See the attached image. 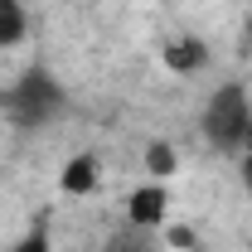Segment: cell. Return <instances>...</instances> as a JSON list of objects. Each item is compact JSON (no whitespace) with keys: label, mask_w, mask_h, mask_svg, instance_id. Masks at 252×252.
Returning a JSON list of instances; mask_svg holds the SVG:
<instances>
[{"label":"cell","mask_w":252,"mask_h":252,"mask_svg":"<svg viewBox=\"0 0 252 252\" xmlns=\"http://www.w3.org/2000/svg\"><path fill=\"white\" fill-rule=\"evenodd\" d=\"M199 131L219 156H243L252 151V93L243 83H219L199 107Z\"/></svg>","instance_id":"1"},{"label":"cell","mask_w":252,"mask_h":252,"mask_svg":"<svg viewBox=\"0 0 252 252\" xmlns=\"http://www.w3.org/2000/svg\"><path fill=\"white\" fill-rule=\"evenodd\" d=\"M63 107H68V97H63L59 78L44 73V68H30L5 93V117H15L20 126H44V122H54V117H63Z\"/></svg>","instance_id":"2"},{"label":"cell","mask_w":252,"mask_h":252,"mask_svg":"<svg viewBox=\"0 0 252 252\" xmlns=\"http://www.w3.org/2000/svg\"><path fill=\"white\" fill-rule=\"evenodd\" d=\"M126 223H131L136 233H160V228L170 223V189L160 185V180L141 185L126 199Z\"/></svg>","instance_id":"3"},{"label":"cell","mask_w":252,"mask_h":252,"mask_svg":"<svg viewBox=\"0 0 252 252\" xmlns=\"http://www.w3.org/2000/svg\"><path fill=\"white\" fill-rule=\"evenodd\" d=\"M160 59H165V68H175V73H199V68L209 63V49H204V39L180 34V39H170V44L160 49Z\"/></svg>","instance_id":"4"},{"label":"cell","mask_w":252,"mask_h":252,"mask_svg":"<svg viewBox=\"0 0 252 252\" xmlns=\"http://www.w3.org/2000/svg\"><path fill=\"white\" fill-rule=\"evenodd\" d=\"M97 180H102V165H97V156H73L68 165H63L59 175V189L63 194H73V199H83V194H93Z\"/></svg>","instance_id":"5"},{"label":"cell","mask_w":252,"mask_h":252,"mask_svg":"<svg viewBox=\"0 0 252 252\" xmlns=\"http://www.w3.org/2000/svg\"><path fill=\"white\" fill-rule=\"evenodd\" d=\"M25 39H30V5L0 0V49H20Z\"/></svg>","instance_id":"6"},{"label":"cell","mask_w":252,"mask_h":252,"mask_svg":"<svg viewBox=\"0 0 252 252\" xmlns=\"http://www.w3.org/2000/svg\"><path fill=\"white\" fill-rule=\"evenodd\" d=\"M175 170H180V151H175L170 141H156V146L146 151V175H151V180H160V185H165V180H170Z\"/></svg>","instance_id":"7"},{"label":"cell","mask_w":252,"mask_h":252,"mask_svg":"<svg viewBox=\"0 0 252 252\" xmlns=\"http://www.w3.org/2000/svg\"><path fill=\"white\" fill-rule=\"evenodd\" d=\"M10 252H54V238H49V223H34L25 238H15Z\"/></svg>","instance_id":"8"},{"label":"cell","mask_w":252,"mask_h":252,"mask_svg":"<svg viewBox=\"0 0 252 252\" xmlns=\"http://www.w3.org/2000/svg\"><path fill=\"white\" fill-rule=\"evenodd\" d=\"M233 165H238V185H243V194L252 199V151H243V156L233 160Z\"/></svg>","instance_id":"9"}]
</instances>
